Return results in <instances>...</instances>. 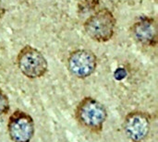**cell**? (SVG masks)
Wrapping results in <instances>:
<instances>
[{"label":"cell","mask_w":158,"mask_h":142,"mask_svg":"<svg viewBox=\"0 0 158 142\" xmlns=\"http://www.w3.org/2000/svg\"><path fill=\"white\" fill-rule=\"evenodd\" d=\"M78 124L91 133L99 134L103 131L107 119L106 106L93 97H84L77 104L74 111Z\"/></svg>","instance_id":"6da1fadb"},{"label":"cell","mask_w":158,"mask_h":142,"mask_svg":"<svg viewBox=\"0 0 158 142\" xmlns=\"http://www.w3.org/2000/svg\"><path fill=\"white\" fill-rule=\"evenodd\" d=\"M117 18L114 13L106 8H101L89 16L83 23V30L93 41L100 43L109 42L115 35Z\"/></svg>","instance_id":"7a4b0ae2"},{"label":"cell","mask_w":158,"mask_h":142,"mask_svg":"<svg viewBox=\"0 0 158 142\" xmlns=\"http://www.w3.org/2000/svg\"><path fill=\"white\" fill-rule=\"evenodd\" d=\"M16 62L21 74L30 79H41L48 72V62L45 56L31 45H25L19 50Z\"/></svg>","instance_id":"3957f363"},{"label":"cell","mask_w":158,"mask_h":142,"mask_svg":"<svg viewBox=\"0 0 158 142\" xmlns=\"http://www.w3.org/2000/svg\"><path fill=\"white\" fill-rule=\"evenodd\" d=\"M6 129L12 142H31L35 132L34 120L27 112L17 109L9 116Z\"/></svg>","instance_id":"277c9868"},{"label":"cell","mask_w":158,"mask_h":142,"mask_svg":"<svg viewBox=\"0 0 158 142\" xmlns=\"http://www.w3.org/2000/svg\"><path fill=\"white\" fill-rule=\"evenodd\" d=\"M98 66L96 55L88 49H76L72 51L67 59V67L69 73L81 79L92 76Z\"/></svg>","instance_id":"5b68a950"},{"label":"cell","mask_w":158,"mask_h":142,"mask_svg":"<svg viewBox=\"0 0 158 142\" xmlns=\"http://www.w3.org/2000/svg\"><path fill=\"white\" fill-rule=\"evenodd\" d=\"M123 128L131 141L143 142L151 130L150 116L143 111H131L125 116Z\"/></svg>","instance_id":"8992f818"},{"label":"cell","mask_w":158,"mask_h":142,"mask_svg":"<svg viewBox=\"0 0 158 142\" xmlns=\"http://www.w3.org/2000/svg\"><path fill=\"white\" fill-rule=\"evenodd\" d=\"M131 37L138 43L154 47L157 44L158 25L156 18L143 17L137 19L130 28Z\"/></svg>","instance_id":"52a82bcc"},{"label":"cell","mask_w":158,"mask_h":142,"mask_svg":"<svg viewBox=\"0 0 158 142\" xmlns=\"http://www.w3.org/2000/svg\"><path fill=\"white\" fill-rule=\"evenodd\" d=\"M10 110V102L6 93L0 89V116H6Z\"/></svg>","instance_id":"ba28073f"},{"label":"cell","mask_w":158,"mask_h":142,"mask_svg":"<svg viewBox=\"0 0 158 142\" xmlns=\"http://www.w3.org/2000/svg\"><path fill=\"white\" fill-rule=\"evenodd\" d=\"M6 9L5 4H4L3 0H0V20L3 19V18L6 15Z\"/></svg>","instance_id":"9c48e42d"}]
</instances>
